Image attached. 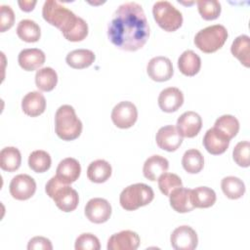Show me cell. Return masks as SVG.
I'll return each instance as SVG.
<instances>
[{
    "instance_id": "1",
    "label": "cell",
    "mask_w": 250,
    "mask_h": 250,
    "mask_svg": "<svg viewBox=\"0 0 250 250\" xmlns=\"http://www.w3.org/2000/svg\"><path fill=\"white\" fill-rule=\"evenodd\" d=\"M107 37L123 51L143 48L149 37V25L143 7L136 2L121 4L107 25Z\"/></svg>"
},
{
    "instance_id": "2",
    "label": "cell",
    "mask_w": 250,
    "mask_h": 250,
    "mask_svg": "<svg viewBox=\"0 0 250 250\" xmlns=\"http://www.w3.org/2000/svg\"><path fill=\"white\" fill-rule=\"evenodd\" d=\"M42 16L48 23L58 27L68 41H82L88 35L87 22L56 0L44 2Z\"/></svg>"
},
{
    "instance_id": "3",
    "label": "cell",
    "mask_w": 250,
    "mask_h": 250,
    "mask_svg": "<svg viewBox=\"0 0 250 250\" xmlns=\"http://www.w3.org/2000/svg\"><path fill=\"white\" fill-rule=\"evenodd\" d=\"M82 122L77 117L75 109L69 104L61 105L55 114V131L63 141L77 139L82 132Z\"/></svg>"
},
{
    "instance_id": "4",
    "label": "cell",
    "mask_w": 250,
    "mask_h": 250,
    "mask_svg": "<svg viewBox=\"0 0 250 250\" xmlns=\"http://www.w3.org/2000/svg\"><path fill=\"white\" fill-rule=\"evenodd\" d=\"M45 191L62 212H71L75 210L79 203L77 191L69 185L61 182L56 176L52 177L47 182Z\"/></svg>"
},
{
    "instance_id": "5",
    "label": "cell",
    "mask_w": 250,
    "mask_h": 250,
    "mask_svg": "<svg viewBox=\"0 0 250 250\" xmlns=\"http://www.w3.org/2000/svg\"><path fill=\"white\" fill-rule=\"evenodd\" d=\"M154 198L153 189L144 184L137 183L126 187L119 195V202L123 209L134 211L149 204Z\"/></svg>"
},
{
    "instance_id": "6",
    "label": "cell",
    "mask_w": 250,
    "mask_h": 250,
    "mask_svg": "<svg viewBox=\"0 0 250 250\" xmlns=\"http://www.w3.org/2000/svg\"><path fill=\"white\" fill-rule=\"evenodd\" d=\"M228 38V30L222 24L209 25L194 36L195 46L203 53H214L221 49Z\"/></svg>"
},
{
    "instance_id": "7",
    "label": "cell",
    "mask_w": 250,
    "mask_h": 250,
    "mask_svg": "<svg viewBox=\"0 0 250 250\" xmlns=\"http://www.w3.org/2000/svg\"><path fill=\"white\" fill-rule=\"evenodd\" d=\"M152 14L156 23L165 31L173 32L183 23L182 13L169 1H157L152 6Z\"/></svg>"
},
{
    "instance_id": "8",
    "label": "cell",
    "mask_w": 250,
    "mask_h": 250,
    "mask_svg": "<svg viewBox=\"0 0 250 250\" xmlns=\"http://www.w3.org/2000/svg\"><path fill=\"white\" fill-rule=\"evenodd\" d=\"M137 118V107L129 101L120 102L112 108L111 120L113 124L120 129H128L132 127L136 123Z\"/></svg>"
},
{
    "instance_id": "9",
    "label": "cell",
    "mask_w": 250,
    "mask_h": 250,
    "mask_svg": "<svg viewBox=\"0 0 250 250\" xmlns=\"http://www.w3.org/2000/svg\"><path fill=\"white\" fill-rule=\"evenodd\" d=\"M170 242L176 250H193L197 247L198 237L191 227L180 226L172 231Z\"/></svg>"
},
{
    "instance_id": "10",
    "label": "cell",
    "mask_w": 250,
    "mask_h": 250,
    "mask_svg": "<svg viewBox=\"0 0 250 250\" xmlns=\"http://www.w3.org/2000/svg\"><path fill=\"white\" fill-rule=\"evenodd\" d=\"M9 190L15 199L26 200L35 193L36 183L31 176L27 174H19L12 179Z\"/></svg>"
},
{
    "instance_id": "11",
    "label": "cell",
    "mask_w": 250,
    "mask_h": 250,
    "mask_svg": "<svg viewBox=\"0 0 250 250\" xmlns=\"http://www.w3.org/2000/svg\"><path fill=\"white\" fill-rule=\"evenodd\" d=\"M84 213L90 222L94 224H103L110 218L111 205L104 198L94 197L86 203Z\"/></svg>"
},
{
    "instance_id": "12",
    "label": "cell",
    "mask_w": 250,
    "mask_h": 250,
    "mask_svg": "<svg viewBox=\"0 0 250 250\" xmlns=\"http://www.w3.org/2000/svg\"><path fill=\"white\" fill-rule=\"evenodd\" d=\"M146 72L152 80L164 82L173 76L174 69L171 61L167 57L157 56L150 59L147 62Z\"/></svg>"
},
{
    "instance_id": "13",
    "label": "cell",
    "mask_w": 250,
    "mask_h": 250,
    "mask_svg": "<svg viewBox=\"0 0 250 250\" xmlns=\"http://www.w3.org/2000/svg\"><path fill=\"white\" fill-rule=\"evenodd\" d=\"M155 141L157 146L166 151L177 150L183 143V137L174 125H166L156 133Z\"/></svg>"
},
{
    "instance_id": "14",
    "label": "cell",
    "mask_w": 250,
    "mask_h": 250,
    "mask_svg": "<svg viewBox=\"0 0 250 250\" xmlns=\"http://www.w3.org/2000/svg\"><path fill=\"white\" fill-rule=\"evenodd\" d=\"M140 245L139 234L133 230H121L112 234L107 241V250H136Z\"/></svg>"
},
{
    "instance_id": "15",
    "label": "cell",
    "mask_w": 250,
    "mask_h": 250,
    "mask_svg": "<svg viewBox=\"0 0 250 250\" xmlns=\"http://www.w3.org/2000/svg\"><path fill=\"white\" fill-rule=\"evenodd\" d=\"M176 125V128L182 137L193 138L201 130L202 119L197 112L189 110L180 115Z\"/></svg>"
},
{
    "instance_id": "16",
    "label": "cell",
    "mask_w": 250,
    "mask_h": 250,
    "mask_svg": "<svg viewBox=\"0 0 250 250\" xmlns=\"http://www.w3.org/2000/svg\"><path fill=\"white\" fill-rule=\"evenodd\" d=\"M157 101L161 110L168 113L174 112L184 104V94L176 87H168L160 92Z\"/></svg>"
},
{
    "instance_id": "17",
    "label": "cell",
    "mask_w": 250,
    "mask_h": 250,
    "mask_svg": "<svg viewBox=\"0 0 250 250\" xmlns=\"http://www.w3.org/2000/svg\"><path fill=\"white\" fill-rule=\"evenodd\" d=\"M202 143L209 153L213 155H219L227 150L229 145V140L213 127L206 131Z\"/></svg>"
},
{
    "instance_id": "18",
    "label": "cell",
    "mask_w": 250,
    "mask_h": 250,
    "mask_svg": "<svg viewBox=\"0 0 250 250\" xmlns=\"http://www.w3.org/2000/svg\"><path fill=\"white\" fill-rule=\"evenodd\" d=\"M56 177L64 184L74 183L80 176L81 166L78 160L72 157H66L62 159L56 170Z\"/></svg>"
},
{
    "instance_id": "19",
    "label": "cell",
    "mask_w": 250,
    "mask_h": 250,
    "mask_svg": "<svg viewBox=\"0 0 250 250\" xmlns=\"http://www.w3.org/2000/svg\"><path fill=\"white\" fill-rule=\"evenodd\" d=\"M46 57L42 50L37 48H27L20 52L18 62L20 66L26 71H33L45 62Z\"/></svg>"
},
{
    "instance_id": "20",
    "label": "cell",
    "mask_w": 250,
    "mask_h": 250,
    "mask_svg": "<svg viewBox=\"0 0 250 250\" xmlns=\"http://www.w3.org/2000/svg\"><path fill=\"white\" fill-rule=\"evenodd\" d=\"M22 111L31 117L38 116L45 111L46 100L42 93L32 91L27 93L21 101Z\"/></svg>"
},
{
    "instance_id": "21",
    "label": "cell",
    "mask_w": 250,
    "mask_h": 250,
    "mask_svg": "<svg viewBox=\"0 0 250 250\" xmlns=\"http://www.w3.org/2000/svg\"><path fill=\"white\" fill-rule=\"evenodd\" d=\"M169 168L168 160L158 154H154L149 156L144 163L143 173L144 176L151 181L154 182L158 180V178L165 172H167Z\"/></svg>"
},
{
    "instance_id": "22",
    "label": "cell",
    "mask_w": 250,
    "mask_h": 250,
    "mask_svg": "<svg viewBox=\"0 0 250 250\" xmlns=\"http://www.w3.org/2000/svg\"><path fill=\"white\" fill-rule=\"evenodd\" d=\"M190 190L186 188H178L169 195L171 207L178 213H188L194 209L190 201Z\"/></svg>"
},
{
    "instance_id": "23",
    "label": "cell",
    "mask_w": 250,
    "mask_h": 250,
    "mask_svg": "<svg viewBox=\"0 0 250 250\" xmlns=\"http://www.w3.org/2000/svg\"><path fill=\"white\" fill-rule=\"evenodd\" d=\"M178 67L186 76H194L201 67L200 57L192 50H186L178 59Z\"/></svg>"
},
{
    "instance_id": "24",
    "label": "cell",
    "mask_w": 250,
    "mask_h": 250,
    "mask_svg": "<svg viewBox=\"0 0 250 250\" xmlns=\"http://www.w3.org/2000/svg\"><path fill=\"white\" fill-rule=\"evenodd\" d=\"M111 165L104 159H97L92 161L87 168L88 179L97 184L104 183L111 176Z\"/></svg>"
},
{
    "instance_id": "25",
    "label": "cell",
    "mask_w": 250,
    "mask_h": 250,
    "mask_svg": "<svg viewBox=\"0 0 250 250\" xmlns=\"http://www.w3.org/2000/svg\"><path fill=\"white\" fill-rule=\"evenodd\" d=\"M96 59L93 51L88 49H77L66 55V63L75 69H82L90 66Z\"/></svg>"
},
{
    "instance_id": "26",
    "label": "cell",
    "mask_w": 250,
    "mask_h": 250,
    "mask_svg": "<svg viewBox=\"0 0 250 250\" xmlns=\"http://www.w3.org/2000/svg\"><path fill=\"white\" fill-rule=\"evenodd\" d=\"M190 201L194 208H208L216 202V193L211 188L198 187L190 190Z\"/></svg>"
},
{
    "instance_id": "27",
    "label": "cell",
    "mask_w": 250,
    "mask_h": 250,
    "mask_svg": "<svg viewBox=\"0 0 250 250\" xmlns=\"http://www.w3.org/2000/svg\"><path fill=\"white\" fill-rule=\"evenodd\" d=\"M230 52L238 59V61L246 67H249L250 65V38L246 34H241L237 36L231 46H230Z\"/></svg>"
},
{
    "instance_id": "28",
    "label": "cell",
    "mask_w": 250,
    "mask_h": 250,
    "mask_svg": "<svg viewBox=\"0 0 250 250\" xmlns=\"http://www.w3.org/2000/svg\"><path fill=\"white\" fill-rule=\"evenodd\" d=\"M21 163L20 150L15 146H6L0 151V167L4 171L14 172L18 170Z\"/></svg>"
},
{
    "instance_id": "29",
    "label": "cell",
    "mask_w": 250,
    "mask_h": 250,
    "mask_svg": "<svg viewBox=\"0 0 250 250\" xmlns=\"http://www.w3.org/2000/svg\"><path fill=\"white\" fill-rule=\"evenodd\" d=\"M18 36L25 42H37L41 36L40 26L32 20H21L17 26Z\"/></svg>"
},
{
    "instance_id": "30",
    "label": "cell",
    "mask_w": 250,
    "mask_h": 250,
    "mask_svg": "<svg viewBox=\"0 0 250 250\" xmlns=\"http://www.w3.org/2000/svg\"><path fill=\"white\" fill-rule=\"evenodd\" d=\"M221 188L224 194L229 199H238L245 192V185L242 180L234 176H228L221 181Z\"/></svg>"
},
{
    "instance_id": "31",
    "label": "cell",
    "mask_w": 250,
    "mask_h": 250,
    "mask_svg": "<svg viewBox=\"0 0 250 250\" xmlns=\"http://www.w3.org/2000/svg\"><path fill=\"white\" fill-rule=\"evenodd\" d=\"M58 83V74L50 66L40 68L35 74L36 87L44 92L52 91Z\"/></svg>"
},
{
    "instance_id": "32",
    "label": "cell",
    "mask_w": 250,
    "mask_h": 250,
    "mask_svg": "<svg viewBox=\"0 0 250 250\" xmlns=\"http://www.w3.org/2000/svg\"><path fill=\"white\" fill-rule=\"evenodd\" d=\"M182 165L188 173L197 174L203 169L204 157L198 149H188L183 155Z\"/></svg>"
},
{
    "instance_id": "33",
    "label": "cell",
    "mask_w": 250,
    "mask_h": 250,
    "mask_svg": "<svg viewBox=\"0 0 250 250\" xmlns=\"http://www.w3.org/2000/svg\"><path fill=\"white\" fill-rule=\"evenodd\" d=\"M214 128L224 134L229 140L236 136L239 131V122L236 117L230 114H224L216 119Z\"/></svg>"
},
{
    "instance_id": "34",
    "label": "cell",
    "mask_w": 250,
    "mask_h": 250,
    "mask_svg": "<svg viewBox=\"0 0 250 250\" xmlns=\"http://www.w3.org/2000/svg\"><path fill=\"white\" fill-rule=\"evenodd\" d=\"M51 156L50 154L42 149L32 151L28 156V166L31 170L36 173H43L51 167Z\"/></svg>"
},
{
    "instance_id": "35",
    "label": "cell",
    "mask_w": 250,
    "mask_h": 250,
    "mask_svg": "<svg viewBox=\"0 0 250 250\" xmlns=\"http://www.w3.org/2000/svg\"><path fill=\"white\" fill-rule=\"evenodd\" d=\"M196 4L200 16L206 21L216 20L221 14V4L217 0H198Z\"/></svg>"
},
{
    "instance_id": "36",
    "label": "cell",
    "mask_w": 250,
    "mask_h": 250,
    "mask_svg": "<svg viewBox=\"0 0 250 250\" xmlns=\"http://www.w3.org/2000/svg\"><path fill=\"white\" fill-rule=\"evenodd\" d=\"M157 181H158V188L160 191L167 196H169L174 189L183 187L181 178L174 173L165 172L158 178Z\"/></svg>"
},
{
    "instance_id": "37",
    "label": "cell",
    "mask_w": 250,
    "mask_h": 250,
    "mask_svg": "<svg viewBox=\"0 0 250 250\" xmlns=\"http://www.w3.org/2000/svg\"><path fill=\"white\" fill-rule=\"evenodd\" d=\"M250 153V143L248 141H242L235 145L232 150V157L234 162L240 167H248Z\"/></svg>"
},
{
    "instance_id": "38",
    "label": "cell",
    "mask_w": 250,
    "mask_h": 250,
    "mask_svg": "<svg viewBox=\"0 0 250 250\" xmlns=\"http://www.w3.org/2000/svg\"><path fill=\"white\" fill-rule=\"evenodd\" d=\"M75 250H99L101 248L99 238L90 232L81 233L75 240Z\"/></svg>"
},
{
    "instance_id": "39",
    "label": "cell",
    "mask_w": 250,
    "mask_h": 250,
    "mask_svg": "<svg viewBox=\"0 0 250 250\" xmlns=\"http://www.w3.org/2000/svg\"><path fill=\"white\" fill-rule=\"evenodd\" d=\"M1 17H0V31L5 32L10 29L15 22V14L12 8L8 5H1Z\"/></svg>"
},
{
    "instance_id": "40",
    "label": "cell",
    "mask_w": 250,
    "mask_h": 250,
    "mask_svg": "<svg viewBox=\"0 0 250 250\" xmlns=\"http://www.w3.org/2000/svg\"><path fill=\"white\" fill-rule=\"evenodd\" d=\"M28 250H52L53 245L50 239L44 236H34L32 237L27 244Z\"/></svg>"
},
{
    "instance_id": "41",
    "label": "cell",
    "mask_w": 250,
    "mask_h": 250,
    "mask_svg": "<svg viewBox=\"0 0 250 250\" xmlns=\"http://www.w3.org/2000/svg\"><path fill=\"white\" fill-rule=\"evenodd\" d=\"M21 9L24 12H30L34 9V6L36 5V1H19L18 2Z\"/></svg>"
}]
</instances>
